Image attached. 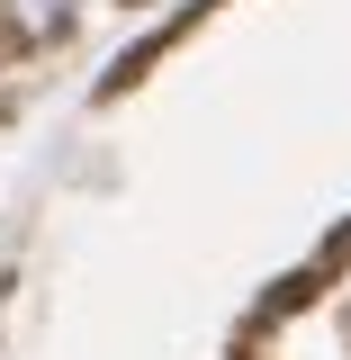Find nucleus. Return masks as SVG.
<instances>
[{
  "label": "nucleus",
  "instance_id": "1",
  "mask_svg": "<svg viewBox=\"0 0 351 360\" xmlns=\"http://www.w3.org/2000/svg\"><path fill=\"white\" fill-rule=\"evenodd\" d=\"M18 9H27V27H63V9H72V0H18Z\"/></svg>",
  "mask_w": 351,
  "mask_h": 360
}]
</instances>
